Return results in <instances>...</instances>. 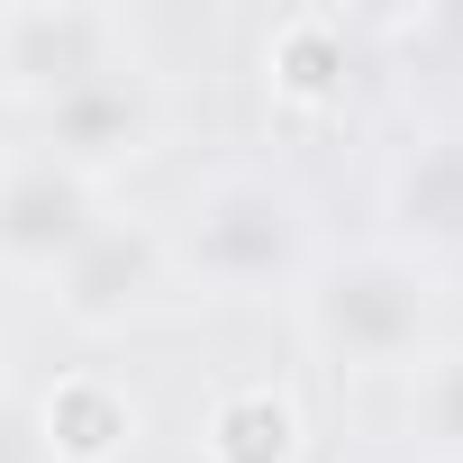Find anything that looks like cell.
Instances as JSON below:
<instances>
[{
	"label": "cell",
	"instance_id": "9c48e42d",
	"mask_svg": "<svg viewBox=\"0 0 463 463\" xmlns=\"http://www.w3.org/2000/svg\"><path fill=\"white\" fill-rule=\"evenodd\" d=\"M264 73H273V91H282V100L327 109V100H345V82H354V28H345V19H327V10L282 19V28H273V46H264Z\"/></svg>",
	"mask_w": 463,
	"mask_h": 463
},
{
	"label": "cell",
	"instance_id": "52a82bcc",
	"mask_svg": "<svg viewBox=\"0 0 463 463\" xmlns=\"http://www.w3.org/2000/svg\"><path fill=\"white\" fill-rule=\"evenodd\" d=\"M391 218H400V237L409 246H463V137L436 128L418 137L400 164H391Z\"/></svg>",
	"mask_w": 463,
	"mask_h": 463
},
{
	"label": "cell",
	"instance_id": "7a4b0ae2",
	"mask_svg": "<svg viewBox=\"0 0 463 463\" xmlns=\"http://www.w3.org/2000/svg\"><path fill=\"white\" fill-rule=\"evenodd\" d=\"M191 273L209 291H264L300 264V200L264 173H227L191 200V237H182Z\"/></svg>",
	"mask_w": 463,
	"mask_h": 463
},
{
	"label": "cell",
	"instance_id": "5b68a950",
	"mask_svg": "<svg viewBox=\"0 0 463 463\" xmlns=\"http://www.w3.org/2000/svg\"><path fill=\"white\" fill-rule=\"evenodd\" d=\"M155 291H164V237L137 227V218H109V209L55 273V309L73 327H128Z\"/></svg>",
	"mask_w": 463,
	"mask_h": 463
},
{
	"label": "cell",
	"instance_id": "3957f363",
	"mask_svg": "<svg viewBox=\"0 0 463 463\" xmlns=\"http://www.w3.org/2000/svg\"><path fill=\"white\" fill-rule=\"evenodd\" d=\"M100 227V182L64 155H10L0 164V264L10 273H64V255Z\"/></svg>",
	"mask_w": 463,
	"mask_h": 463
},
{
	"label": "cell",
	"instance_id": "6da1fadb",
	"mask_svg": "<svg viewBox=\"0 0 463 463\" xmlns=\"http://www.w3.org/2000/svg\"><path fill=\"white\" fill-rule=\"evenodd\" d=\"M309 336L345 364H400L427 336V273L400 246H364L309 273Z\"/></svg>",
	"mask_w": 463,
	"mask_h": 463
},
{
	"label": "cell",
	"instance_id": "8992f818",
	"mask_svg": "<svg viewBox=\"0 0 463 463\" xmlns=\"http://www.w3.org/2000/svg\"><path fill=\"white\" fill-rule=\"evenodd\" d=\"M146 137H155V100H146V82H137L128 64H109V73H91L82 91L46 100V155H64L73 173L128 164V155H146Z\"/></svg>",
	"mask_w": 463,
	"mask_h": 463
},
{
	"label": "cell",
	"instance_id": "8fae6325",
	"mask_svg": "<svg viewBox=\"0 0 463 463\" xmlns=\"http://www.w3.org/2000/svg\"><path fill=\"white\" fill-rule=\"evenodd\" d=\"M418 427H427V445H436V454H454V463H463V354L427 364V382H418Z\"/></svg>",
	"mask_w": 463,
	"mask_h": 463
},
{
	"label": "cell",
	"instance_id": "277c9868",
	"mask_svg": "<svg viewBox=\"0 0 463 463\" xmlns=\"http://www.w3.org/2000/svg\"><path fill=\"white\" fill-rule=\"evenodd\" d=\"M109 64H118V19L109 10H82V0H19V10H0V82L37 109L82 91Z\"/></svg>",
	"mask_w": 463,
	"mask_h": 463
},
{
	"label": "cell",
	"instance_id": "30bf717a",
	"mask_svg": "<svg viewBox=\"0 0 463 463\" xmlns=\"http://www.w3.org/2000/svg\"><path fill=\"white\" fill-rule=\"evenodd\" d=\"M300 454V409L273 382H246L209 409V463H291Z\"/></svg>",
	"mask_w": 463,
	"mask_h": 463
},
{
	"label": "cell",
	"instance_id": "7c38bea8",
	"mask_svg": "<svg viewBox=\"0 0 463 463\" xmlns=\"http://www.w3.org/2000/svg\"><path fill=\"white\" fill-rule=\"evenodd\" d=\"M0 463H46L37 409H19V400H0Z\"/></svg>",
	"mask_w": 463,
	"mask_h": 463
},
{
	"label": "cell",
	"instance_id": "ba28073f",
	"mask_svg": "<svg viewBox=\"0 0 463 463\" xmlns=\"http://www.w3.org/2000/svg\"><path fill=\"white\" fill-rule=\"evenodd\" d=\"M37 436H46V463H109V454L137 436V400H128L109 373H73V382H55V400L37 409Z\"/></svg>",
	"mask_w": 463,
	"mask_h": 463
}]
</instances>
